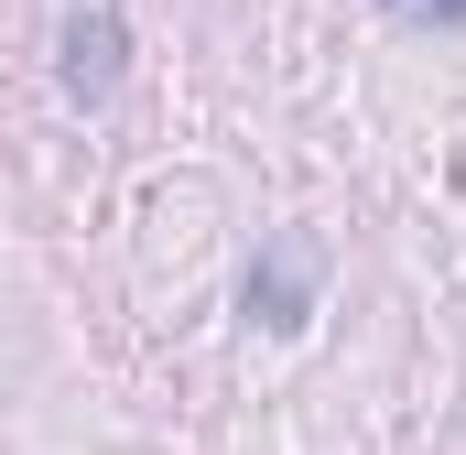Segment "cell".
<instances>
[{
    "label": "cell",
    "mask_w": 466,
    "mask_h": 455,
    "mask_svg": "<svg viewBox=\"0 0 466 455\" xmlns=\"http://www.w3.org/2000/svg\"><path fill=\"white\" fill-rule=\"evenodd\" d=\"M119 66H130V33H119V0H76L66 11V98H119Z\"/></svg>",
    "instance_id": "obj_1"
},
{
    "label": "cell",
    "mask_w": 466,
    "mask_h": 455,
    "mask_svg": "<svg viewBox=\"0 0 466 455\" xmlns=\"http://www.w3.org/2000/svg\"><path fill=\"white\" fill-rule=\"evenodd\" d=\"M249 315H260V326H304V315H315V260H304V238H271V249H260Z\"/></svg>",
    "instance_id": "obj_2"
},
{
    "label": "cell",
    "mask_w": 466,
    "mask_h": 455,
    "mask_svg": "<svg viewBox=\"0 0 466 455\" xmlns=\"http://www.w3.org/2000/svg\"><path fill=\"white\" fill-rule=\"evenodd\" d=\"M401 22H466V0H390Z\"/></svg>",
    "instance_id": "obj_3"
}]
</instances>
